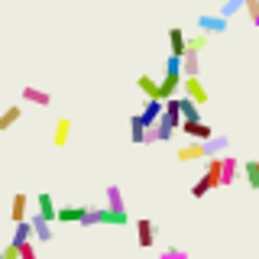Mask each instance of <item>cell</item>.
<instances>
[{"label":"cell","mask_w":259,"mask_h":259,"mask_svg":"<svg viewBox=\"0 0 259 259\" xmlns=\"http://www.w3.org/2000/svg\"><path fill=\"white\" fill-rule=\"evenodd\" d=\"M81 214H84V207H55V221L62 224H78Z\"/></svg>","instance_id":"obj_21"},{"label":"cell","mask_w":259,"mask_h":259,"mask_svg":"<svg viewBox=\"0 0 259 259\" xmlns=\"http://www.w3.org/2000/svg\"><path fill=\"white\" fill-rule=\"evenodd\" d=\"M26 240H32V227H29V217H23V221H16V230H13V240L10 243H26Z\"/></svg>","instance_id":"obj_23"},{"label":"cell","mask_w":259,"mask_h":259,"mask_svg":"<svg viewBox=\"0 0 259 259\" xmlns=\"http://www.w3.org/2000/svg\"><path fill=\"white\" fill-rule=\"evenodd\" d=\"M23 101H26V104H36V107H49V104H52V94L42 91V88L26 84V88H23Z\"/></svg>","instance_id":"obj_9"},{"label":"cell","mask_w":259,"mask_h":259,"mask_svg":"<svg viewBox=\"0 0 259 259\" xmlns=\"http://www.w3.org/2000/svg\"><path fill=\"white\" fill-rule=\"evenodd\" d=\"M136 233H140V246H143V249H149L152 243H156L159 227L152 224V221H146V217H143V221H136Z\"/></svg>","instance_id":"obj_8"},{"label":"cell","mask_w":259,"mask_h":259,"mask_svg":"<svg viewBox=\"0 0 259 259\" xmlns=\"http://www.w3.org/2000/svg\"><path fill=\"white\" fill-rule=\"evenodd\" d=\"M29 227H32V237H36L39 243H52V221L32 214V217H29Z\"/></svg>","instance_id":"obj_5"},{"label":"cell","mask_w":259,"mask_h":259,"mask_svg":"<svg viewBox=\"0 0 259 259\" xmlns=\"http://www.w3.org/2000/svg\"><path fill=\"white\" fill-rule=\"evenodd\" d=\"M20 117H23V110H20V104H10L4 113H0V133L4 130H13L16 123H20Z\"/></svg>","instance_id":"obj_14"},{"label":"cell","mask_w":259,"mask_h":259,"mask_svg":"<svg viewBox=\"0 0 259 259\" xmlns=\"http://www.w3.org/2000/svg\"><path fill=\"white\" fill-rule=\"evenodd\" d=\"M36 214L39 217H46V221H55V204H52V194H49V191H42V194H39V198H36Z\"/></svg>","instance_id":"obj_16"},{"label":"cell","mask_w":259,"mask_h":259,"mask_svg":"<svg viewBox=\"0 0 259 259\" xmlns=\"http://www.w3.org/2000/svg\"><path fill=\"white\" fill-rule=\"evenodd\" d=\"M178 159H182V162L207 159V152H204V140H194V143H188V146H182V149H178Z\"/></svg>","instance_id":"obj_10"},{"label":"cell","mask_w":259,"mask_h":259,"mask_svg":"<svg viewBox=\"0 0 259 259\" xmlns=\"http://www.w3.org/2000/svg\"><path fill=\"white\" fill-rule=\"evenodd\" d=\"M10 214H13V221H23V217H26V194H23V191H16V194H13V207H10Z\"/></svg>","instance_id":"obj_25"},{"label":"cell","mask_w":259,"mask_h":259,"mask_svg":"<svg viewBox=\"0 0 259 259\" xmlns=\"http://www.w3.org/2000/svg\"><path fill=\"white\" fill-rule=\"evenodd\" d=\"M168 49H172V55H185V32H182V26L168 29Z\"/></svg>","instance_id":"obj_19"},{"label":"cell","mask_w":259,"mask_h":259,"mask_svg":"<svg viewBox=\"0 0 259 259\" xmlns=\"http://www.w3.org/2000/svg\"><path fill=\"white\" fill-rule=\"evenodd\" d=\"M185 49H191V52H204V49H207V32H198V36H185Z\"/></svg>","instance_id":"obj_26"},{"label":"cell","mask_w":259,"mask_h":259,"mask_svg":"<svg viewBox=\"0 0 259 259\" xmlns=\"http://www.w3.org/2000/svg\"><path fill=\"white\" fill-rule=\"evenodd\" d=\"M178 130H182L185 136H191V140H207V136L214 133V130H210L201 117H198V120H182V123H178Z\"/></svg>","instance_id":"obj_4"},{"label":"cell","mask_w":259,"mask_h":259,"mask_svg":"<svg viewBox=\"0 0 259 259\" xmlns=\"http://www.w3.org/2000/svg\"><path fill=\"white\" fill-rule=\"evenodd\" d=\"M256 162H259V159H256Z\"/></svg>","instance_id":"obj_32"},{"label":"cell","mask_w":259,"mask_h":259,"mask_svg":"<svg viewBox=\"0 0 259 259\" xmlns=\"http://www.w3.org/2000/svg\"><path fill=\"white\" fill-rule=\"evenodd\" d=\"M159 113H162V101H159V97H146L140 120H143L146 126H149V123H156V120H159Z\"/></svg>","instance_id":"obj_11"},{"label":"cell","mask_w":259,"mask_h":259,"mask_svg":"<svg viewBox=\"0 0 259 259\" xmlns=\"http://www.w3.org/2000/svg\"><path fill=\"white\" fill-rule=\"evenodd\" d=\"M240 175V162L237 156H221V188L224 185H233V178Z\"/></svg>","instance_id":"obj_7"},{"label":"cell","mask_w":259,"mask_h":259,"mask_svg":"<svg viewBox=\"0 0 259 259\" xmlns=\"http://www.w3.org/2000/svg\"><path fill=\"white\" fill-rule=\"evenodd\" d=\"M243 10L249 13V20H256L259 16V0H243Z\"/></svg>","instance_id":"obj_30"},{"label":"cell","mask_w":259,"mask_h":259,"mask_svg":"<svg viewBox=\"0 0 259 259\" xmlns=\"http://www.w3.org/2000/svg\"><path fill=\"white\" fill-rule=\"evenodd\" d=\"M240 172L246 175V185H249V188L259 191V162H256V159H249L246 165H240Z\"/></svg>","instance_id":"obj_20"},{"label":"cell","mask_w":259,"mask_h":259,"mask_svg":"<svg viewBox=\"0 0 259 259\" xmlns=\"http://www.w3.org/2000/svg\"><path fill=\"white\" fill-rule=\"evenodd\" d=\"M16 249H20V259H39L36 256V249H32V243L26 240V243H20V246H16Z\"/></svg>","instance_id":"obj_29"},{"label":"cell","mask_w":259,"mask_h":259,"mask_svg":"<svg viewBox=\"0 0 259 259\" xmlns=\"http://www.w3.org/2000/svg\"><path fill=\"white\" fill-rule=\"evenodd\" d=\"M182 88H185V97H191L194 104H207V88L201 84L198 75H182Z\"/></svg>","instance_id":"obj_3"},{"label":"cell","mask_w":259,"mask_h":259,"mask_svg":"<svg viewBox=\"0 0 259 259\" xmlns=\"http://www.w3.org/2000/svg\"><path fill=\"white\" fill-rule=\"evenodd\" d=\"M178 113H182V120H198L201 117V104H194L191 97H178Z\"/></svg>","instance_id":"obj_15"},{"label":"cell","mask_w":259,"mask_h":259,"mask_svg":"<svg viewBox=\"0 0 259 259\" xmlns=\"http://www.w3.org/2000/svg\"><path fill=\"white\" fill-rule=\"evenodd\" d=\"M198 29L207 32V36H214V32H227V29H230V20L221 16V13H201L198 16Z\"/></svg>","instance_id":"obj_2"},{"label":"cell","mask_w":259,"mask_h":259,"mask_svg":"<svg viewBox=\"0 0 259 259\" xmlns=\"http://www.w3.org/2000/svg\"><path fill=\"white\" fill-rule=\"evenodd\" d=\"M104 201H107V207H126V198L120 191V185H107L104 188Z\"/></svg>","instance_id":"obj_18"},{"label":"cell","mask_w":259,"mask_h":259,"mask_svg":"<svg viewBox=\"0 0 259 259\" xmlns=\"http://www.w3.org/2000/svg\"><path fill=\"white\" fill-rule=\"evenodd\" d=\"M159 259H188V253H185V249H178V246H168V249H162Z\"/></svg>","instance_id":"obj_28"},{"label":"cell","mask_w":259,"mask_h":259,"mask_svg":"<svg viewBox=\"0 0 259 259\" xmlns=\"http://www.w3.org/2000/svg\"><path fill=\"white\" fill-rule=\"evenodd\" d=\"M227 146H230V140H227V136H221V133H210L207 140H204V152H207V156H224V152H227Z\"/></svg>","instance_id":"obj_12"},{"label":"cell","mask_w":259,"mask_h":259,"mask_svg":"<svg viewBox=\"0 0 259 259\" xmlns=\"http://www.w3.org/2000/svg\"><path fill=\"white\" fill-rule=\"evenodd\" d=\"M243 10V0H227V4L221 7V16H227V20H230V16H237Z\"/></svg>","instance_id":"obj_27"},{"label":"cell","mask_w":259,"mask_h":259,"mask_svg":"<svg viewBox=\"0 0 259 259\" xmlns=\"http://www.w3.org/2000/svg\"><path fill=\"white\" fill-rule=\"evenodd\" d=\"M130 221L126 207H94V224H107V227H123Z\"/></svg>","instance_id":"obj_1"},{"label":"cell","mask_w":259,"mask_h":259,"mask_svg":"<svg viewBox=\"0 0 259 259\" xmlns=\"http://www.w3.org/2000/svg\"><path fill=\"white\" fill-rule=\"evenodd\" d=\"M130 140H133L136 146L146 143V123L140 120V113H136V117H130Z\"/></svg>","instance_id":"obj_22"},{"label":"cell","mask_w":259,"mask_h":259,"mask_svg":"<svg viewBox=\"0 0 259 259\" xmlns=\"http://www.w3.org/2000/svg\"><path fill=\"white\" fill-rule=\"evenodd\" d=\"M68 136H71V120L59 117L55 120V130H52V146L55 149H65V146H68Z\"/></svg>","instance_id":"obj_6"},{"label":"cell","mask_w":259,"mask_h":259,"mask_svg":"<svg viewBox=\"0 0 259 259\" xmlns=\"http://www.w3.org/2000/svg\"><path fill=\"white\" fill-rule=\"evenodd\" d=\"M0 259H20V249H16V243H10V246L0 249Z\"/></svg>","instance_id":"obj_31"},{"label":"cell","mask_w":259,"mask_h":259,"mask_svg":"<svg viewBox=\"0 0 259 259\" xmlns=\"http://www.w3.org/2000/svg\"><path fill=\"white\" fill-rule=\"evenodd\" d=\"M182 75H201V52L185 49V55H182Z\"/></svg>","instance_id":"obj_13"},{"label":"cell","mask_w":259,"mask_h":259,"mask_svg":"<svg viewBox=\"0 0 259 259\" xmlns=\"http://www.w3.org/2000/svg\"><path fill=\"white\" fill-rule=\"evenodd\" d=\"M214 188H217V178L204 172V175L198 178V185L191 188V198H204V194H207V191H214Z\"/></svg>","instance_id":"obj_17"},{"label":"cell","mask_w":259,"mask_h":259,"mask_svg":"<svg viewBox=\"0 0 259 259\" xmlns=\"http://www.w3.org/2000/svg\"><path fill=\"white\" fill-rule=\"evenodd\" d=\"M136 84H140V91H143L146 97H159V81H156V78L140 75V78H136Z\"/></svg>","instance_id":"obj_24"}]
</instances>
